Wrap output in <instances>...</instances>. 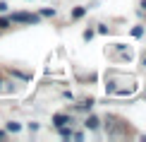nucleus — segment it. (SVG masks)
<instances>
[{"label": "nucleus", "mask_w": 146, "mask_h": 142, "mask_svg": "<svg viewBox=\"0 0 146 142\" xmlns=\"http://www.w3.org/2000/svg\"><path fill=\"white\" fill-rule=\"evenodd\" d=\"M53 123L60 128V125H67V123H72L70 120V116H65V113H58V116H53Z\"/></svg>", "instance_id": "nucleus-2"}, {"label": "nucleus", "mask_w": 146, "mask_h": 142, "mask_svg": "<svg viewBox=\"0 0 146 142\" xmlns=\"http://www.w3.org/2000/svg\"><path fill=\"white\" fill-rule=\"evenodd\" d=\"M10 22H22V24H38V17L36 15H27V12H15L10 17Z\"/></svg>", "instance_id": "nucleus-1"}, {"label": "nucleus", "mask_w": 146, "mask_h": 142, "mask_svg": "<svg viewBox=\"0 0 146 142\" xmlns=\"http://www.w3.org/2000/svg\"><path fill=\"white\" fill-rule=\"evenodd\" d=\"M5 10H7V5H5V3H0V12H5Z\"/></svg>", "instance_id": "nucleus-11"}, {"label": "nucleus", "mask_w": 146, "mask_h": 142, "mask_svg": "<svg viewBox=\"0 0 146 142\" xmlns=\"http://www.w3.org/2000/svg\"><path fill=\"white\" fill-rule=\"evenodd\" d=\"M84 12H86L84 7H74V10H72V20H79V17H84Z\"/></svg>", "instance_id": "nucleus-4"}, {"label": "nucleus", "mask_w": 146, "mask_h": 142, "mask_svg": "<svg viewBox=\"0 0 146 142\" xmlns=\"http://www.w3.org/2000/svg\"><path fill=\"white\" fill-rule=\"evenodd\" d=\"M86 128H91V130H96V128H98V118H96V116H91V118L86 120Z\"/></svg>", "instance_id": "nucleus-3"}, {"label": "nucleus", "mask_w": 146, "mask_h": 142, "mask_svg": "<svg viewBox=\"0 0 146 142\" xmlns=\"http://www.w3.org/2000/svg\"><path fill=\"white\" fill-rule=\"evenodd\" d=\"M7 130L10 133H19V123H7Z\"/></svg>", "instance_id": "nucleus-7"}, {"label": "nucleus", "mask_w": 146, "mask_h": 142, "mask_svg": "<svg viewBox=\"0 0 146 142\" xmlns=\"http://www.w3.org/2000/svg\"><path fill=\"white\" fill-rule=\"evenodd\" d=\"M0 137H5V133H3V130H0Z\"/></svg>", "instance_id": "nucleus-13"}, {"label": "nucleus", "mask_w": 146, "mask_h": 142, "mask_svg": "<svg viewBox=\"0 0 146 142\" xmlns=\"http://www.w3.org/2000/svg\"><path fill=\"white\" fill-rule=\"evenodd\" d=\"M144 65H146V58H144Z\"/></svg>", "instance_id": "nucleus-14"}, {"label": "nucleus", "mask_w": 146, "mask_h": 142, "mask_svg": "<svg viewBox=\"0 0 146 142\" xmlns=\"http://www.w3.org/2000/svg\"><path fill=\"white\" fill-rule=\"evenodd\" d=\"M141 7H144V10H146V0H141Z\"/></svg>", "instance_id": "nucleus-12"}, {"label": "nucleus", "mask_w": 146, "mask_h": 142, "mask_svg": "<svg viewBox=\"0 0 146 142\" xmlns=\"http://www.w3.org/2000/svg\"><path fill=\"white\" fill-rule=\"evenodd\" d=\"M141 34H144V27H134V29H132V36H137V39H139Z\"/></svg>", "instance_id": "nucleus-8"}, {"label": "nucleus", "mask_w": 146, "mask_h": 142, "mask_svg": "<svg viewBox=\"0 0 146 142\" xmlns=\"http://www.w3.org/2000/svg\"><path fill=\"white\" fill-rule=\"evenodd\" d=\"M60 135H62V137H72V130L65 128V125H60Z\"/></svg>", "instance_id": "nucleus-5"}, {"label": "nucleus", "mask_w": 146, "mask_h": 142, "mask_svg": "<svg viewBox=\"0 0 146 142\" xmlns=\"http://www.w3.org/2000/svg\"><path fill=\"white\" fill-rule=\"evenodd\" d=\"M41 15H43V17H53V15H55V10H53V7H43V10H41Z\"/></svg>", "instance_id": "nucleus-6"}, {"label": "nucleus", "mask_w": 146, "mask_h": 142, "mask_svg": "<svg viewBox=\"0 0 146 142\" xmlns=\"http://www.w3.org/2000/svg\"><path fill=\"white\" fill-rule=\"evenodd\" d=\"M84 39L91 41V39H94V32H91V29H86V32H84Z\"/></svg>", "instance_id": "nucleus-10"}, {"label": "nucleus", "mask_w": 146, "mask_h": 142, "mask_svg": "<svg viewBox=\"0 0 146 142\" xmlns=\"http://www.w3.org/2000/svg\"><path fill=\"white\" fill-rule=\"evenodd\" d=\"M0 27H10V17H0Z\"/></svg>", "instance_id": "nucleus-9"}]
</instances>
